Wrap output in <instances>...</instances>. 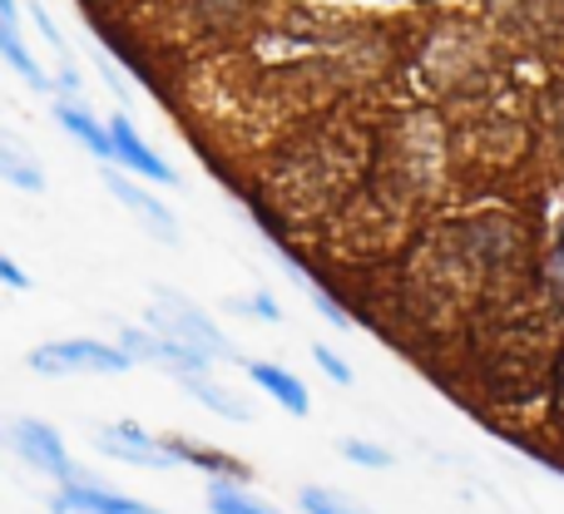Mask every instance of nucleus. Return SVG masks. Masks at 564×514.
Listing matches in <instances>:
<instances>
[{"label":"nucleus","mask_w":564,"mask_h":514,"mask_svg":"<svg viewBox=\"0 0 564 514\" xmlns=\"http://www.w3.org/2000/svg\"><path fill=\"white\" fill-rule=\"evenodd\" d=\"M0 15H10V20H20V0H0Z\"/></svg>","instance_id":"obj_24"},{"label":"nucleus","mask_w":564,"mask_h":514,"mask_svg":"<svg viewBox=\"0 0 564 514\" xmlns=\"http://www.w3.org/2000/svg\"><path fill=\"white\" fill-rule=\"evenodd\" d=\"M337 450L351 460V466H361V470H387V466H391V450L371 446V440H357V436L337 440Z\"/></svg>","instance_id":"obj_19"},{"label":"nucleus","mask_w":564,"mask_h":514,"mask_svg":"<svg viewBox=\"0 0 564 514\" xmlns=\"http://www.w3.org/2000/svg\"><path fill=\"white\" fill-rule=\"evenodd\" d=\"M99 178H105L109 198H119V204L139 218V228H144L149 238H159L164 248H178V218H174V208H169L164 198L144 188L149 178L129 174V168H119V164H105V174H99Z\"/></svg>","instance_id":"obj_6"},{"label":"nucleus","mask_w":564,"mask_h":514,"mask_svg":"<svg viewBox=\"0 0 564 514\" xmlns=\"http://www.w3.org/2000/svg\"><path fill=\"white\" fill-rule=\"evenodd\" d=\"M312 361H317L322 376H332L337 386H351V367H347V361H341L332 347H312Z\"/></svg>","instance_id":"obj_21"},{"label":"nucleus","mask_w":564,"mask_h":514,"mask_svg":"<svg viewBox=\"0 0 564 514\" xmlns=\"http://www.w3.org/2000/svg\"><path fill=\"white\" fill-rule=\"evenodd\" d=\"M377 134L347 109L297 124L263 164V198L288 228H332L361 198Z\"/></svg>","instance_id":"obj_1"},{"label":"nucleus","mask_w":564,"mask_h":514,"mask_svg":"<svg viewBox=\"0 0 564 514\" xmlns=\"http://www.w3.org/2000/svg\"><path fill=\"white\" fill-rule=\"evenodd\" d=\"M50 119H55V124L75 139V144H85L99 164H115V134H109V124H99V119H95V109H85L79 99L59 95L55 105H50Z\"/></svg>","instance_id":"obj_11"},{"label":"nucleus","mask_w":564,"mask_h":514,"mask_svg":"<svg viewBox=\"0 0 564 514\" xmlns=\"http://www.w3.org/2000/svg\"><path fill=\"white\" fill-rule=\"evenodd\" d=\"M297 505H302V514H371L367 505H357L351 495H341V490H327V485H302Z\"/></svg>","instance_id":"obj_17"},{"label":"nucleus","mask_w":564,"mask_h":514,"mask_svg":"<svg viewBox=\"0 0 564 514\" xmlns=\"http://www.w3.org/2000/svg\"><path fill=\"white\" fill-rule=\"evenodd\" d=\"M25 361L35 376H119V371L134 367V357H129L119 341H99V337L40 341Z\"/></svg>","instance_id":"obj_4"},{"label":"nucleus","mask_w":564,"mask_h":514,"mask_svg":"<svg viewBox=\"0 0 564 514\" xmlns=\"http://www.w3.org/2000/svg\"><path fill=\"white\" fill-rule=\"evenodd\" d=\"M184 6H188V15H194V20H204V25L224 30V25H234L243 10H253L258 0H184Z\"/></svg>","instance_id":"obj_18"},{"label":"nucleus","mask_w":564,"mask_h":514,"mask_svg":"<svg viewBox=\"0 0 564 514\" xmlns=\"http://www.w3.org/2000/svg\"><path fill=\"white\" fill-rule=\"evenodd\" d=\"M560 426H564V361H560Z\"/></svg>","instance_id":"obj_25"},{"label":"nucleus","mask_w":564,"mask_h":514,"mask_svg":"<svg viewBox=\"0 0 564 514\" xmlns=\"http://www.w3.org/2000/svg\"><path fill=\"white\" fill-rule=\"evenodd\" d=\"M208 514H282V510L248 495L243 480H208Z\"/></svg>","instance_id":"obj_16"},{"label":"nucleus","mask_w":564,"mask_h":514,"mask_svg":"<svg viewBox=\"0 0 564 514\" xmlns=\"http://www.w3.org/2000/svg\"><path fill=\"white\" fill-rule=\"evenodd\" d=\"M6 446L15 450L20 460H25L30 470H40V475H50L55 485H75V480H89L85 470L69 460V450H65V440H59V430L55 426H45V420H35V416H20V420H10L6 430Z\"/></svg>","instance_id":"obj_5"},{"label":"nucleus","mask_w":564,"mask_h":514,"mask_svg":"<svg viewBox=\"0 0 564 514\" xmlns=\"http://www.w3.org/2000/svg\"><path fill=\"white\" fill-rule=\"evenodd\" d=\"M0 287H10V292H25L30 287V272H20L15 258H6V253H0Z\"/></svg>","instance_id":"obj_22"},{"label":"nucleus","mask_w":564,"mask_h":514,"mask_svg":"<svg viewBox=\"0 0 564 514\" xmlns=\"http://www.w3.org/2000/svg\"><path fill=\"white\" fill-rule=\"evenodd\" d=\"M248 367V381H253L258 391H268V401H278L288 416H307L312 411V396H307V386H302L297 376H292L288 367H278V361H243Z\"/></svg>","instance_id":"obj_12"},{"label":"nucleus","mask_w":564,"mask_h":514,"mask_svg":"<svg viewBox=\"0 0 564 514\" xmlns=\"http://www.w3.org/2000/svg\"><path fill=\"white\" fill-rule=\"evenodd\" d=\"M0 178H6L10 188H20V194H45V168L10 134H0Z\"/></svg>","instance_id":"obj_15"},{"label":"nucleus","mask_w":564,"mask_h":514,"mask_svg":"<svg viewBox=\"0 0 564 514\" xmlns=\"http://www.w3.org/2000/svg\"><path fill=\"white\" fill-rule=\"evenodd\" d=\"M50 514H164L134 495H119V490L99 485V480H75V485H59L50 495Z\"/></svg>","instance_id":"obj_10"},{"label":"nucleus","mask_w":564,"mask_h":514,"mask_svg":"<svg viewBox=\"0 0 564 514\" xmlns=\"http://www.w3.org/2000/svg\"><path fill=\"white\" fill-rule=\"evenodd\" d=\"M109 134H115V164H119V168H129V174L149 178V184H159V188H174V184H178V168L169 164L159 149H149V139L139 134L129 114H115V119H109Z\"/></svg>","instance_id":"obj_9"},{"label":"nucleus","mask_w":564,"mask_h":514,"mask_svg":"<svg viewBox=\"0 0 564 514\" xmlns=\"http://www.w3.org/2000/svg\"><path fill=\"white\" fill-rule=\"evenodd\" d=\"M115 341L129 351V357H134V367H159V371H169V376H188V371H208V367H214L208 357L178 347L174 337L154 331L149 321H144V327H119Z\"/></svg>","instance_id":"obj_8"},{"label":"nucleus","mask_w":564,"mask_h":514,"mask_svg":"<svg viewBox=\"0 0 564 514\" xmlns=\"http://www.w3.org/2000/svg\"><path fill=\"white\" fill-rule=\"evenodd\" d=\"M184 386V396H194L198 406H208L214 416H228V420H253V406H248L238 391H228L224 381H214L208 371H188V376H174Z\"/></svg>","instance_id":"obj_14"},{"label":"nucleus","mask_w":564,"mask_h":514,"mask_svg":"<svg viewBox=\"0 0 564 514\" xmlns=\"http://www.w3.org/2000/svg\"><path fill=\"white\" fill-rule=\"evenodd\" d=\"M550 277H555V287H560V297H564V233H560V243H555V258H550Z\"/></svg>","instance_id":"obj_23"},{"label":"nucleus","mask_w":564,"mask_h":514,"mask_svg":"<svg viewBox=\"0 0 564 514\" xmlns=\"http://www.w3.org/2000/svg\"><path fill=\"white\" fill-rule=\"evenodd\" d=\"M0 65H6L15 79H25L30 89H40V95H50V89H55V79H50L45 69H40V59L30 55L20 20H10V15H0Z\"/></svg>","instance_id":"obj_13"},{"label":"nucleus","mask_w":564,"mask_h":514,"mask_svg":"<svg viewBox=\"0 0 564 514\" xmlns=\"http://www.w3.org/2000/svg\"><path fill=\"white\" fill-rule=\"evenodd\" d=\"M228 307H234V311H243V317H258V321H282L278 297H273V292H263V287H258V292H248V297H234V302H228Z\"/></svg>","instance_id":"obj_20"},{"label":"nucleus","mask_w":564,"mask_h":514,"mask_svg":"<svg viewBox=\"0 0 564 514\" xmlns=\"http://www.w3.org/2000/svg\"><path fill=\"white\" fill-rule=\"evenodd\" d=\"M144 321H149L154 331H164V337H174L178 347H188V351H198V357H208L214 367H218V361H238V351H234V341H228V331L218 327V321L208 317L204 307H194V302H188L184 292H174V287H159L154 297H149Z\"/></svg>","instance_id":"obj_3"},{"label":"nucleus","mask_w":564,"mask_h":514,"mask_svg":"<svg viewBox=\"0 0 564 514\" xmlns=\"http://www.w3.org/2000/svg\"><path fill=\"white\" fill-rule=\"evenodd\" d=\"M89 440H95L99 456L119 460V466H139V470H174V466H184V460H178V450L169 446V440L149 436L144 426H134V420L95 426V430H89Z\"/></svg>","instance_id":"obj_7"},{"label":"nucleus","mask_w":564,"mask_h":514,"mask_svg":"<svg viewBox=\"0 0 564 514\" xmlns=\"http://www.w3.org/2000/svg\"><path fill=\"white\" fill-rule=\"evenodd\" d=\"M516 262L520 238L506 218L441 223L401 258V307L416 321H456L466 311H486L506 297Z\"/></svg>","instance_id":"obj_2"}]
</instances>
